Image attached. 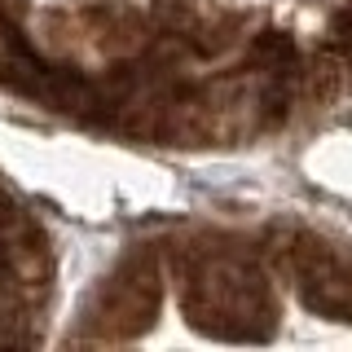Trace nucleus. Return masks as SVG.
Wrapping results in <instances>:
<instances>
[{
    "mask_svg": "<svg viewBox=\"0 0 352 352\" xmlns=\"http://www.w3.org/2000/svg\"><path fill=\"white\" fill-rule=\"evenodd\" d=\"M278 260L300 286L304 308L335 322H352V264L322 247L308 234H286V247H278Z\"/></svg>",
    "mask_w": 352,
    "mask_h": 352,
    "instance_id": "obj_3",
    "label": "nucleus"
},
{
    "mask_svg": "<svg viewBox=\"0 0 352 352\" xmlns=\"http://www.w3.org/2000/svg\"><path fill=\"white\" fill-rule=\"evenodd\" d=\"M27 304H22V291L9 282H0V348L5 344H27Z\"/></svg>",
    "mask_w": 352,
    "mask_h": 352,
    "instance_id": "obj_4",
    "label": "nucleus"
},
{
    "mask_svg": "<svg viewBox=\"0 0 352 352\" xmlns=\"http://www.w3.org/2000/svg\"><path fill=\"white\" fill-rule=\"evenodd\" d=\"M163 304V269L154 251H132L115 273L102 282L97 304L88 313L84 335L88 344H128L141 330H150L154 313Z\"/></svg>",
    "mask_w": 352,
    "mask_h": 352,
    "instance_id": "obj_2",
    "label": "nucleus"
},
{
    "mask_svg": "<svg viewBox=\"0 0 352 352\" xmlns=\"http://www.w3.org/2000/svg\"><path fill=\"white\" fill-rule=\"evenodd\" d=\"M181 308L198 335L269 339L278 330V295L264 269L234 247H194L181 269Z\"/></svg>",
    "mask_w": 352,
    "mask_h": 352,
    "instance_id": "obj_1",
    "label": "nucleus"
}]
</instances>
